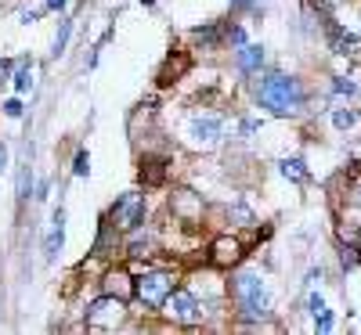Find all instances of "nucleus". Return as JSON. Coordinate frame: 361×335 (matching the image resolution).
<instances>
[{"label": "nucleus", "instance_id": "f257e3e1", "mask_svg": "<svg viewBox=\"0 0 361 335\" xmlns=\"http://www.w3.org/2000/svg\"><path fill=\"white\" fill-rule=\"evenodd\" d=\"M253 98L264 112L289 119L307 108V87L300 76H289V72H257Z\"/></svg>", "mask_w": 361, "mask_h": 335}, {"label": "nucleus", "instance_id": "f03ea898", "mask_svg": "<svg viewBox=\"0 0 361 335\" xmlns=\"http://www.w3.org/2000/svg\"><path fill=\"white\" fill-rule=\"evenodd\" d=\"M228 296H231L235 314L243 317V321H250V324L267 321V314H271V296H267V285H264V278H260V270H253V267L235 270L231 282H228Z\"/></svg>", "mask_w": 361, "mask_h": 335}, {"label": "nucleus", "instance_id": "7ed1b4c3", "mask_svg": "<svg viewBox=\"0 0 361 335\" xmlns=\"http://www.w3.org/2000/svg\"><path fill=\"white\" fill-rule=\"evenodd\" d=\"M177 289V274L166 267H152V270H141L134 278V299H141L148 310H159L166 296Z\"/></svg>", "mask_w": 361, "mask_h": 335}, {"label": "nucleus", "instance_id": "20e7f679", "mask_svg": "<svg viewBox=\"0 0 361 335\" xmlns=\"http://www.w3.org/2000/svg\"><path fill=\"white\" fill-rule=\"evenodd\" d=\"M83 324H87L90 331H116V328H123V324H127V299L102 292L94 303H87Z\"/></svg>", "mask_w": 361, "mask_h": 335}, {"label": "nucleus", "instance_id": "39448f33", "mask_svg": "<svg viewBox=\"0 0 361 335\" xmlns=\"http://www.w3.org/2000/svg\"><path fill=\"white\" fill-rule=\"evenodd\" d=\"M159 310L166 314L170 324H188V328H192V324L202 321V310H206V307H202L199 292H192V289H173Z\"/></svg>", "mask_w": 361, "mask_h": 335}, {"label": "nucleus", "instance_id": "423d86ee", "mask_svg": "<svg viewBox=\"0 0 361 335\" xmlns=\"http://www.w3.org/2000/svg\"><path fill=\"white\" fill-rule=\"evenodd\" d=\"M145 213H148V198L145 191H127L119 195L109 209V217L116 220L119 231H134V227H145Z\"/></svg>", "mask_w": 361, "mask_h": 335}, {"label": "nucleus", "instance_id": "0eeeda50", "mask_svg": "<svg viewBox=\"0 0 361 335\" xmlns=\"http://www.w3.org/2000/svg\"><path fill=\"white\" fill-rule=\"evenodd\" d=\"M170 213H173L177 224L199 227V224H202V213H206V202H202V195H195V191H188V188H180V191L170 195Z\"/></svg>", "mask_w": 361, "mask_h": 335}, {"label": "nucleus", "instance_id": "6e6552de", "mask_svg": "<svg viewBox=\"0 0 361 335\" xmlns=\"http://www.w3.org/2000/svg\"><path fill=\"white\" fill-rule=\"evenodd\" d=\"M206 260L214 263V267H224V270H228V267H235L238 260H243V241L231 238V234H221V238L209 241Z\"/></svg>", "mask_w": 361, "mask_h": 335}, {"label": "nucleus", "instance_id": "1a4fd4ad", "mask_svg": "<svg viewBox=\"0 0 361 335\" xmlns=\"http://www.w3.org/2000/svg\"><path fill=\"white\" fill-rule=\"evenodd\" d=\"M221 130H224V119H221V115H192V119H188V137H192V144H199V148L214 144V141L221 137Z\"/></svg>", "mask_w": 361, "mask_h": 335}, {"label": "nucleus", "instance_id": "9d476101", "mask_svg": "<svg viewBox=\"0 0 361 335\" xmlns=\"http://www.w3.org/2000/svg\"><path fill=\"white\" fill-rule=\"evenodd\" d=\"M119 246H123V238H119V227H116V220L105 213V217L98 220V238H94V249H90V253H94L98 260H105V256H112Z\"/></svg>", "mask_w": 361, "mask_h": 335}, {"label": "nucleus", "instance_id": "9b49d317", "mask_svg": "<svg viewBox=\"0 0 361 335\" xmlns=\"http://www.w3.org/2000/svg\"><path fill=\"white\" fill-rule=\"evenodd\" d=\"M102 292L105 296H119V299H134V278L123 270V267H109L105 274H102Z\"/></svg>", "mask_w": 361, "mask_h": 335}, {"label": "nucleus", "instance_id": "f8f14e48", "mask_svg": "<svg viewBox=\"0 0 361 335\" xmlns=\"http://www.w3.org/2000/svg\"><path fill=\"white\" fill-rule=\"evenodd\" d=\"M170 177V159L166 156H141V184L145 188H163Z\"/></svg>", "mask_w": 361, "mask_h": 335}, {"label": "nucleus", "instance_id": "ddd939ff", "mask_svg": "<svg viewBox=\"0 0 361 335\" xmlns=\"http://www.w3.org/2000/svg\"><path fill=\"white\" fill-rule=\"evenodd\" d=\"M267 62V51L264 44H243V47H235V65L238 72H246V76H257Z\"/></svg>", "mask_w": 361, "mask_h": 335}, {"label": "nucleus", "instance_id": "4468645a", "mask_svg": "<svg viewBox=\"0 0 361 335\" xmlns=\"http://www.w3.org/2000/svg\"><path fill=\"white\" fill-rule=\"evenodd\" d=\"M62 246H66V209H58L54 220H51V231H47V241H44V260L54 263Z\"/></svg>", "mask_w": 361, "mask_h": 335}, {"label": "nucleus", "instance_id": "2eb2a0df", "mask_svg": "<svg viewBox=\"0 0 361 335\" xmlns=\"http://www.w3.org/2000/svg\"><path fill=\"white\" fill-rule=\"evenodd\" d=\"M192 40H195V44H202V47L209 51V47H217V44L224 40V29H221V25H214V22H206V25L192 29Z\"/></svg>", "mask_w": 361, "mask_h": 335}, {"label": "nucleus", "instance_id": "dca6fc26", "mask_svg": "<svg viewBox=\"0 0 361 335\" xmlns=\"http://www.w3.org/2000/svg\"><path fill=\"white\" fill-rule=\"evenodd\" d=\"M329 40H333V54H350V47H357V40L347 33V29L329 22Z\"/></svg>", "mask_w": 361, "mask_h": 335}, {"label": "nucleus", "instance_id": "f3484780", "mask_svg": "<svg viewBox=\"0 0 361 335\" xmlns=\"http://www.w3.org/2000/svg\"><path fill=\"white\" fill-rule=\"evenodd\" d=\"M185 69H188V58H185V54H177V62H173V54H170V58H166V65L159 69V87H170Z\"/></svg>", "mask_w": 361, "mask_h": 335}, {"label": "nucleus", "instance_id": "a211bd4d", "mask_svg": "<svg viewBox=\"0 0 361 335\" xmlns=\"http://www.w3.org/2000/svg\"><path fill=\"white\" fill-rule=\"evenodd\" d=\"M69 37H73V18H58V33H54V47H51L54 58H62V54H66Z\"/></svg>", "mask_w": 361, "mask_h": 335}, {"label": "nucleus", "instance_id": "6ab92c4d", "mask_svg": "<svg viewBox=\"0 0 361 335\" xmlns=\"http://www.w3.org/2000/svg\"><path fill=\"white\" fill-rule=\"evenodd\" d=\"M11 87L18 94H25V90L33 87V62H18V69L11 72Z\"/></svg>", "mask_w": 361, "mask_h": 335}, {"label": "nucleus", "instance_id": "aec40b11", "mask_svg": "<svg viewBox=\"0 0 361 335\" xmlns=\"http://www.w3.org/2000/svg\"><path fill=\"white\" fill-rule=\"evenodd\" d=\"M279 170H282V177H286V180H307V177H311L304 159H282V163H279Z\"/></svg>", "mask_w": 361, "mask_h": 335}, {"label": "nucleus", "instance_id": "412c9836", "mask_svg": "<svg viewBox=\"0 0 361 335\" xmlns=\"http://www.w3.org/2000/svg\"><path fill=\"white\" fill-rule=\"evenodd\" d=\"M33 191H37V180H33V166H22V173H18V202H29L33 198Z\"/></svg>", "mask_w": 361, "mask_h": 335}, {"label": "nucleus", "instance_id": "4be33fe9", "mask_svg": "<svg viewBox=\"0 0 361 335\" xmlns=\"http://www.w3.org/2000/svg\"><path fill=\"white\" fill-rule=\"evenodd\" d=\"M333 127H336V130H350V127H357V112H350V108H336V112H333Z\"/></svg>", "mask_w": 361, "mask_h": 335}, {"label": "nucleus", "instance_id": "5701e85b", "mask_svg": "<svg viewBox=\"0 0 361 335\" xmlns=\"http://www.w3.org/2000/svg\"><path fill=\"white\" fill-rule=\"evenodd\" d=\"M90 173V151L87 148H76L73 156V177H87Z\"/></svg>", "mask_w": 361, "mask_h": 335}, {"label": "nucleus", "instance_id": "b1692460", "mask_svg": "<svg viewBox=\"0 0 361 335\" xmlns=\"http://www.w3.org/2000/svg\"><path fill=\"white\" fill-rule=\"evenodd\" d=\"M0 112H4L8 119H22L25 105H22V98H8V101H0Z\"/></svg>", "mask_w": 361, "mask_h": 335}, {"label": "nucleus", "instance_id": "393cba45", "mask_svg": "<svg viewBox=\"0 0 361 335\" xmlns=\"http://www.w3.org/2000/svg\"><path fill=\"white\" fill-rule=\"evenodd\" d=\"M224 44L243 47V44H246V29H243V25H224Z\"/></svg>", "mask_w": 361, "mask_h": 335}, {"label": "nucleus", "instance_id": "a878e982", "mask_svg": "<svg viewBox=\"0 0 361 335\" xmlns=\"http://www.w3.org/2000/svg\"><path fill=\"white\" fill-rule=\"evenodd\" d=\"M333 94H340V98H354V94H357V83H350L347 76H336V80H333Z\"/></svg>", "mask_w": 361, "mask_h": 335}, {"label": "nucleus", "instance_id": "bb28decb", "mask_svg": "<svg viewBox=\"0 0 361 335\" xmlns=\"http://www.w3.org/2000/svg\"><path fill=\"white\" fill-rule=\"evenodd\" d=\"M228 217L243 220V227H253V224H257V220H253V213H250L246 206H231V209H228Z\"/></svg>", "mask_w": 361, "mask_h": 335}, {"label": "nucleus", "instance_id": "cd10ccee", "mask_svg": "<svg viewBox=\"0 0 361 335\" xmlns=\"http://www.w3.org/2000/svg\"><path fill=\"white\" fill-rule=\"evenodd\" d=\"M333 324H336L333 310H318V314H314V328H318V331H333Z\"/></svg>", "mask_w": 361, "mask_h": 335}, {"label": "nucleus", "instance_id": "c85d7f7f", "mask_svg": "<svg viewBox=\"0 0 361 335\" xmlns=\"http://www.w3.org/2000/svg\"><path fill=\"white\" fill-rule=\"evenodd\" d=\"M257 130H260V119H243V127H238V134H243V137H250Z\"/></svg>", "mask_w": 361, "mask_h": 335}, {"label": "nucleus", "instance_id": "c756f323", "mask_svg": "<svg viewBox=\"0 0 361 335\" xmlns=\"http://www.w3.org/2000/svg\"><path fill=\"white\" fill-rule=\"evenodd\" d=\"M307 310H311V314L325 310V303H322V296H318V292H311V299H307Z\"/></svg>", "mask_w": 361, "mask_h": 335}, {"label": "nucleus", "instance_id": "7c9ffc66", "mask_svg": "<svg viewBox=\"0 0 361 335\" xmlns=\"http://www.w3.org/2000/svg\"><path fill=\"white\" fill-rule=\"evenodd\" d=\"M47 191H51V180H40L37 191H33V198H37V202H44V198H47Z\"/></svg>", "mask_w": 361, "mask_h": 335}, {"label": "nucleus", "instance_id": "2f4dec72", "mask_svg": "<svg viewBox=\"0 0 361 335\" xmlns=\"http://www.w3.org/2000/svg\"><path fill=\"white\" fill-rule=\"evenodd\" d=\"M253 8V0H231V11H250ZM257 11V8H253Z\"/></svg>", "mask_w": 361, "mask_h": 335}, {"label": "nucleus", "instance_id": "473e14b6", "mask_svg": "<svg viewBox=\"0 0 361 335\" xmlns=\"http://www.w3.org/2000/svg\"><path fill=\"white\" fill-rule=\"evenodd\" d=\"M4 170H8V144L0 141V173H4Z\"/></svg>", "mask_w": 361, "mask_h": 335}, {"label": "nucleus", "instance_id": "72a5a7b5", "mask_svg": "<svg viewBox=\"0 0 361 335\" xmlns=\"http://www.w3.org/2000/svg\"><path fill=\"white\" fill-rule=\"evenodd\" d=\"M69 0H47V11H66Z\"/></svg>", "mask_w": 361, "mask_h": 335}, {"label": "nucleus", "instance_id": "f704fd0d", "mask_svg": "<svg viewBox=\"0 0 361 335\" xmlns=\"http://www.w3.org/2000/svg\"><path fill=\"white\" fill-rule=\"evenodd\" d=\"M350 206H354V209H361V184L350 191Z\"/></svg>", "mask_w": 361, "mask_h": 335}, {"label": "nucleus", "instance_id": "c9c22d12", "mask_svg": "<svg viewBox=\"0 0 361 335\" xmlns=\"http://www.w3.org/2000/svg\"><path fill=\"white\" fill-rule=\"evenodd\" d=\"M37 18H40V11H22V22H25V25H33Z\"/></svg>", "mask_w": 361, "mask_h": 335}, {"label": "nucleus", "instance_id": "e433bc0d", "mask_svg": "<svg viewBox=\"0 0 361 335\" xmlns=\"http://www.w3.org/2000/svg\"><path fill=\"white\" fill-rule=\"evenodd\" d=\"M141 4H145V8H152V4H156V0H141Z\"/></svg>", "mask_w": 361, "mask_h": 335}]
</instances>
